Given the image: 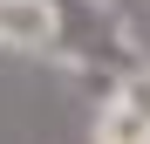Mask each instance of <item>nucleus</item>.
I'll return each mask as SVG.
<instances>
[{"mask_svg": "<svg viewBox=\"0 0 150 144\" xmlns=\"http://www.w3.org/2000/svg\"><path fill=\"white\" fill-rule=\"evenodd\" d=\"M96 144H150V117H137L123 96H109L96 110Z\"/></svg>", "mask_w": 150, "mask_h": 144, "instance_id": "2", "label": "nucleus"}, {"mask_svg": "<svg viewBox=\"0 0 150 144\" xmlns=\"http://www.w3.org/2000/svg\"><path fill=\"white\" fill-rule=\"evenodd\" d=\"M116 96H123V103H130L137 117H150V69H137V76H123V89H116Z\"/></svg>", "mask_w": 150, "mask_h": 144, "instance_id": "3", "label": "nucleus"}, {"mask_svg": "<svg viewBox=\"0 0 150 144\" xmlns=\"http://www.w3.org/2000/svg\"><path fill=\"white\" fill-rule=\"evenodd\" d=\"M55 34H62V14L48 0H0V48L41 55V48H55Z\"/></svg>", "mask_w": 150, "mask_h": 144, "instance_id": "1", "label": "nucleus"}]
</instances>
